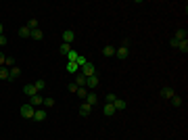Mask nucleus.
Listing matches in <instances>:
<instances>
[{
    "mask_svg": "<svg viewBox=\"0 0 188 140\" xmlns=\"http://www.w3.org/2000/svg\"><path fill=\"white\" fill-rule=\"evenodd\" d=\"M75 63H77V67H84V65L88 63V59H86V56H77V61H75Z\"/></svg>",
    "mask_w": 188,
    "mask_h": 140,
    "instance_id": "obj_30",
    "label": "nucleus"
},
{
    "mask_svg": "<svg viewBox=\"0 0 188 140\" xmlns=\"http://www.w3.org/2000/svg\"><path fill=\"white\" fill-rule=\"evenodd\" d=\"M4 61H7V56H4L2 52H0V67H4Z\"/></svg>",
    "mask_w": 188,
    "mask_h": 140,
    "instance_id": "obj_34",
    "label": "nucleus"
},
{
    "mask_svg": "<svg viewBox=\"0 0 188 140\" xmlns=\"http://www.w3.org/2000/svg\"><path fill=\"white\" fill-rule=\"evenodd\" d=\"M34 119H36V121H44V119H46V111H44V109H36Z\"/></svg>",
    "mask_w": 188,
    "mask_h": 140,
    "instance_id": "obj_15",
    "label": "nucleus"
},
{
    "mask_svg": "<svg viewBox=\"0 0 188 140\" xmlns=\"http://www.w3.org/2000/svg\"><path fill=\"white\" fill-rule=\"evenodd\" d=\"M86 88H98V77L96 75L86 77Z\"/></svg>",
    "mask_w": 188,
    "mask_h": 140,
    "instance_id": "obj_10",
    "label": "nucleus"
},
{
    "mask_svg": "<svg viewBox=\"0 0 188 140\" xmlns=\"http://www.w3.org/2000/svg\"><path fill=\"white\" fill-rule=\"evenodd\" d=\"M27 27L31 29V31H34V29H38V21H36V19H29V21H27Z\"/></svg>",
    "mask_w": 188,
    "mask_h": 140,
    "instance_id": "obj_29",
    "label": "nucleus"
},
{
    "mask_svg": "<svg viewBox=\"0 0 188 140\" xmlns=\"http://www.w3.org/2000/svg\"><path fill=\"white\" fill-rule=\"evenodd\" d=\"M29 105L31 107H42L44 105V98H42L40 94H34V96H29Z\"/></svg>",
    "mask_w": 188,
    "mask_h": 140,
    "instance_id": "obj_5",
    "label": "nucleus"
},
{
    "mask_svg": "<svg viewBox=\"0 0 188 140\" xmlns=\"http://www.w3.org/2000/svg\"><path fill=\"white\" fill-rule=\"evenodd\" d=\"M59 50H61V55H65V56H67V55L71 52V44H65V42H63V44H61V48H59Z\"/></svg>",
    "mask_w": 188,
    "mask_h": 140,
    "instance_id": "obj_21",
    "label": "nucleus"
},
{
    "mask_svg": "<svg viewBox=\"0 0 188 140\" xmlns=\"http://www.w3.org/2000/svg\"><path fill=\"white\" fill-rule=\"evenodd\" d=\"M73 84H75L77 88H86V77H84L82 73H77V75H75V82H73Z\"/></svg>",
    "mask_w": 188,
    "mask_h": 140,
    "instance_id": "obj_13",
    "label": "nucleus"
},
{
    "mask_svg": "<svg viewBox=\"0 0 188 140\" xmlns=\"http://www.w3.org/2000/svg\"><path fill=\"white\" fill-rule=\"evenodd\" d=\"M0 80H8V69L7 67H0Z\"/></svg>",
    "mask_w": 188,
    "mask_h": 140,
    "instance_id": "obj_28",
    "label": "nucleus"
},
{
    "mask_svg": "<svg viewBox=\"0 0 188 140\" xmlns=\"http://www.w3.org/2000/svg\"><path fill=\"white\" fill-rule=\"evenodd\" d=\"M34 113H36V107H31L29 103L21 107V117H25V119H34Z\"/></svg>",
    "mask_w": 188,
    "mask_h": 140,
    "instance_id": "obj_1",
    "label": "nucleus"
},
{
    "mask_svg": "<svg viewBox=\"0 0 188 140\" xmlns=\"http://www.w3.org/2000/svg\"><path fill=\"white\" fill-rule=\"evenodd\" d=\"M77 56H80V55H77L75 50H71L69 55H67V61H69V63H75V61H77Z\"/></svg>",
    "mask_w": 188,
    "mask_h": 140,
    "instance_id": "obj_24",
    "label": "nucleus"
},
{
    "mask_svg": "<svg viewBox=\"0 0 188 140\" xmlns=\"http://www.w3.org/2000/svg\"><path fill=\"white\" fill-rule=\"evenodd\" d=\"M176 48H180L184 55H188V40H182V42H178V46Z\"/></svg>",
    "mask_w": 188,
    "mask_h": 140,
    "instance_id": "obj_19",
    "label": "nucleus"
},
{
    "mask_svg": "<svg viewBox=\"0 0 188 140\" xmlns=\"http://www.w3.org/2000/svg\"><path fill=\"white\" fill-rule=\"evenodd\" d=\"M19 36L21 38H31V29H29L27 25H23V27L19 29Z\"/></svg>",
    "mask_w": 188,
    "mask_h": 140,
    "instance_id": "obj_18",
    "label": "nucleus"
},
{
    "mask_svg": "<svg viewBox=\"0 0 188 140\" xmlns=\"http://www.w3.org/2000/svg\"><path fill=\"white\" fill-rule=\"evenodd\" d=\"M103 56H115V46L107 44V46L103 48Z\"/></svg>",
    "mask_w": 188,
    "mask_h": 140,
    "instance_id": "obj_16",
    "label": "nucleus"
},
{
    "mask_svg": "<svg viewBox=\"0 0 188 140\" xmlns=\"http://www.w3.org/2000/svg\"><path fill=\"white\" fill-rule=\"evenodd\" d=\"M103 113L107 115V117H111L113 113H115V107H113V105H109V103H104V105H103Z\"/></svg>",
    "mask_w": 188,
    "mask_h": 140,
    "instance_id": "obj_14",
    "label": "nucleus"
},
{
    "mask_svg": "<svg viewBox=\"0 0 188 140\" xmlns=\"http://www.w3.org/2000/svg\"><path fill=\"white\" fill-rule=\"evenodd\" d=\"M36 90H38V92H40V90H44V88H46V82H44V80H38V82H36Z\"/></svg>",
    "mask_w": 188,
    "mask_h": 140,
    "instance_id": "obj_25",
    "label": "nucleus"
},
{
    "mask_svg": "<svg viewBox=\"0 0 188 140\" xmlns=\"http://www.w3.org/2000/svg\"><path fill=\"white\" fill-rule=\"evenodd\" d=\"M113 107H115V111H123V109H128V103H125L123 98H115Z\"/></svg>",
    "mask_w": 188,
    "mask_h": 140,
    "instance_id": "obj_8",
    "label": "nucleus"
},
{
    "mask_svg": "<svg viewBox=\"0 0 188 140\" xmlns=\"http://www.w3.org/2000/svg\"><path fill=\"white\" fill-rule=\"evenodd\" d=\"M44 107H55V98H44Z\"/></svg>",
    "mask_w": 188,
    "mask_h": 140,
    "instance_id": "obj_31",
    "label": "nucleus"
},
{
    "mask_svg": "<svg viewBox=\"0 0 188 140\" xmlns=\"http://www.w3.org/2000/svg\"><path fill=\"white\" fill-rule=\"evenodd\" d=\"M90 111H92V107L88 105V103H82V107H80V115H82V117H88Z\"/></svg>",
    "mask_w": 188,
    "mask_h": 140,
    "instance_id": "obj_11",
    "label": "nucleus"
},
{
    "mask_svg": "<svg viewBox=\"0 0 188 140\" xmlns=\"http://www.w3.org/2000/svg\"><path fill=\"white\" fill-rule=\"evenodd\" d=\"M19 75H21V69H19V67H17V65L8 69V80H17V77H19Z\"/></svg>",
    "mask_w": 188,
    "mask_h": 140,
    "instance_id": "obj_12",
    "label": "nucleus"
},
{
    "mask_svg": "<svg viewBox=\"0 0 188 140\" xmlns=\"http://www.w3.org/2000/svg\"><path fill=\"white\" fill-rule=\"evenodd\" d=\"M67 90H69V92H77V86L75 84H69V86H67Z\"/></svg>",
    "mask_w": 188,
    "mask_h": 140,
    "instance_id": "obj_33",
    "label": "nucleus"
},
{
    "mask_svg": "<svg viewBox=\"0 0 188 140\" xmlns=\"http://www.w3.org/2000/svg\"><path fill=\"white\" fill-rule=\"evenodd\" d=\"M0 36H4V25L0 23Z\"/></svg>",
    "mask_w": 188,
    "mask_h": 140,
    "instance_id": "obj_35",
    "label": "nucleus"
},
{
    "mask_svg": "<svg viewBox=\"0 0 188 140\" xmlns=\"http://www.w3.org/2000/svg\"><path fill=\"white\" fill-rule=\"evenodd\" d=\"M86 103H88L90 107H96V105H98V96L94 94V92H88V96H86Z\"/></svg>",
    "mask_w": 188,
    "mask_h": 140,
    "instance_id": "obj_9",
    "label": "nucleus"
},
{
    "mask_svg": "<svg viewBox=\"0 0 188 140\" xmlns=\"http://www.w3.org/2000/svg\"><path fill=\"white\" fill-rule=\"evenodd\" d=\"M23 92H25L27 96H34V94H38V90H36V86H34V84H27L25 88H23Z\"/></svg>",
    "mask_w": 188,
    "mask_h": 140,
    "instance_id": "obj_17",
    "label": "nucleus"
},
{
    "mask_svg": "<svg viewBox=\"0 0 188 140\" xmlns=\"http://www.w3.org/2000/svg\"><path fill=\"white\" fill-rule=\"evenodd\" d=\"M115 94H113V92H109V94H107V98H104V103H109V105H113V103H115Z\"/></svg>",
    "mask_w": 188,
    "mask_h": 140,
    "instance_id": "obj_27",
    "label": "nucleus"
},
{
    "mask_svg": "<svg viewBox=\"0 0 188 140\" xmlns=\"http://www.w3.org/2000/svg\"><path fill=\"white\" fill-rule=\"evenodd\" d=\"M115 55H117V59H119V61H125V59H128V55H130V50H128V42H125L123 46L115 48Z\"/></svg>",
    "mask_w": 188,
    "mask_h": 140,
    "instance_id": "obj_2",
    "label": "nucleus"
},
{
    "mask_svg": "<svg viewBox=\"0 0 188 140\" xmlns=\"http://www.w3.org/2000/svg\"><path fill=\"white\" fill-rule=\"evenodd\" d=\"M63 40H65V44H71L75 40V31H73V29H65V31H63Z\"/></svg>",
    "mask_w": 188,
    "mask_h": 140,
    "instance_id": "obj_4",
    "label": "nucleus"
},
{
    "mask_svg": "<svg viewBox=\"0 0 188 140\" xmlns=\"http://www.w3.org/2000/svg\"><path fill=\"white\" fill-rule=\"evenodd\" d=\"M7 44H8L7 36H0V48H2V46H7Z\"/></svg>",
    "mask_w": 188,
    "mask_h": 140,
    "instance_id": "obj_32",
    "label": "nucleus"
},
{
    "mask_svg": "<svg viewBox=\"0 0 188 140\" xmlns=\"http://www.w3.org/2000/svg\"><path fill=\"white\" fill-rule=\"evenodd\" d=\"M77 69H80L77 63H69V61H67V71H69V73H77Z\"/></svg>",
    "mask_w": 188,
    "mask_h": 140,
    "instance_id": "obj_23",
    "label": "nucleus"
},
{
    "mask_svg": "<svg viewBox=\"0 0 188 140\" xmlns=\"http://www.w3.org/2000/svg\"><path fill=\"white\" fill-rule=\"evenodd\" d=\"M171 105H174V107H182V98L178 96V94H174V98H171Z\"/></svg>",
    "mask_w": 188,
    "mask_h": 140,
    "instance_id": "obj_26",
    "label": "nucleus"
},
{
    "mask_svg": "<svg viewBox=\"0 0 188 140\" xmlns=\"http://www.w3.org/2000/svg\"><path fill=\"white\" fill-rule=\"evenodd\" d=\"M42 38H44V34H42V29H40V27L31 31V40H42Z\"/></svg>",
    "mask_w": 188,
    "mask_h": 140,
    "instance_id": "obj_20",
    "label": "nucleus"
},
{
    "mask_svg": "<svg viewBox=\"0 0 188 140\" xmlns=\"http://www.w3.org/2000/svg\"><path fill=\"white\" fill-rule=\"evenodd\" d=\"M188 34H186V29L180 27V29H176V34H174V40H178V42H182V40H186Z\"/></svg>",
    "mask_w": 188,
    "mask_h": 140,
    "instance_id": "obj_7",
    "label": "nucleus"
},
{
    "mask_svg": "<svg viewBox=\"0 0 188 140\" xmlns=\"http://www.w3.org/2000/svg\"><path fill=\"white\" fill-rule=\"evenodd\" d=\"M77 96L82 98V100H86V96H88V88H77V92H75Z\"/></svg>",
    "mask_w": 188,
    "mask_h": 140,
    "instance_id": "obj_22",
    "label": "nucleus"
},
{
    "mask_svg": "<svg viewBox=\"0 0 188 140\" xmlns=\"http://www.w3.org/2000/svg\"><path fill=\"white\" fill-rule=\"evenodd\" d=\"M174 88H169V86H165V88H163V90H161V96L165 98V100H171V98H174Z\"/></svg>",
    "mask_w": 188,
    "mask_h": 140,
    "instance_id": "obj_6",
    "label": "nucleus"
},
{
    "mask_svg": "<svg viewBox=\"0 0 188 140\" xmlns=\"http://www.w3.org/2000/svg\"><path fill=\"white\" fill-rule=\"evenodd\" d=\"M94 73H96V69H94V65H92L90 61H88V63H86V65L82 67V75H84V77H92Z\"/></svg>",
    "mask_w": 188,
    "mask_h": 140,
    "instance_id": "obj_3",
    "label": "nucleus"
}]
</instances>
